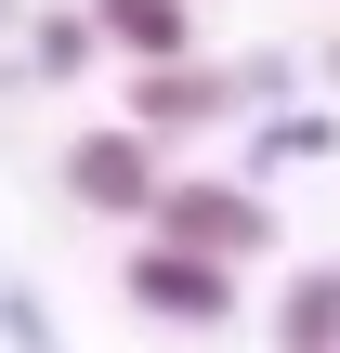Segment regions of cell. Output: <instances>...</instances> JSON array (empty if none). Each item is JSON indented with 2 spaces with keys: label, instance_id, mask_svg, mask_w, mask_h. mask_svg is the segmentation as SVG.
I'll use <instances>...</instances> for the list:
<instances>
[{
  "label": "cell",
  "instance_id": "6da1fadb",
  "mask_svg": "<svg viewBox=\"0 0 340 353\" xmlns=\"http://www.w3.org/2000/svg\"><path fill=\"white\" fill-rule=\"evenodd\" d=\"M157 249H197V262H262L275 249V210L249 196V183H210V170H170V196H157V223H144Z\"/></svg>",
  "mask_w": 340,
  "mask_h": 353
},
{
  "label": "cell",
  "instance_id": "7a4b0ae2",
  "mask_svg": "<svg viewBox=\"0 0 340 353\" xmlns=\"http://www.w3.org/2000/svg\"><path fill=\"white\" fill-rule=\"evenodd\" d=\"M66 196H79V210H105V223H157V196H170L157 131H131V118L79 131V144H66Z\"/></svg>",
  "mask_w": 340,
  "mask_h": 353
},
{
  "label": "cell",
  "instance_id": "3957f363",
  "mask_svg": "<svg viewBox=\"0 0 340 353\" xmlns=\"http://www.w3.org/2000/svg\"><path fill=\"white\" fill-rule=\"evenodd\" d=\"M131 301L157 327H236V262H197V249H131Z\"/></svg>",
  "mask_w": 340,
  "mask_h": 353
},
{
  "label": "cell",
  "instance_id": "277c9868",
  "mask_svg": "<svg viewBox=\"0 0 340 353\" xmlns=\"http://www.w3.org/2000/svg\"><path fill=\"white\" fill-rule=\"evenodd\" d=\"M236 105H249V79L210 65V52H183V65H131V131H210V118H236Z\"/></svg>",
  "mask_w": 340,
  "mask_h": 353
},
{
  "label": "cell",
  "instance_id": "5b68a950",
  "mask_svg": "<svg viewBox=\"0 0 340 353\" xmlns=\"http://www.w3.org/2000/svg\"><path fill=\"white\" fill-rule=\"evenodd\" d=\"M92 39H118L131 65H183L197 52V0H92Z\"/></svg>",
  "mask_w": 340,
  "mask_h": 353
},
{
  "label": "cell",
  "instance_id": "8992f818",
  "mask_svg": "<svg viewBox=\"0 0 340 353\" xmlns=\"http://www.w3.org/2000/svg\"><path fill=\"white\" fill-rule=\"evenodd\" d=\"M275 341L288 353H340V262H301L275 288Z\"/></svg>",
  "mask_w": 340,
  "mask_h": 353
}]
</instances>
